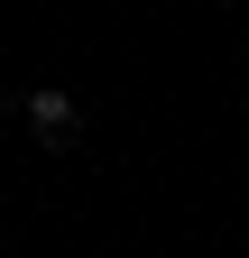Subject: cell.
<instances>
[{"label":"cell","instance_id":"1","mask_svg":"<svg viewBox=\"0 0 249 258\" xmlns=\"http://www.w3.org/2000/svg\"><path fill=\"white\" fill-rule=\"evenodd\" d=\"M28 129H37L46 148H65L74 139V102H65V92H28Z\"/></svg>","mask_w":249,"mask_h":258}]
</instances>
